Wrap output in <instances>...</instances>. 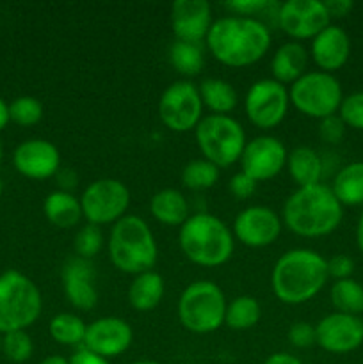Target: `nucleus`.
<instances>
[{"mask_svg":"<svg viewBox=\"0 0 363 364\" xmlns=\"http://www.w3.org/2000/svg\"><path fill=\"white\" fill-rule=\"evenodd\" d=\"M270 39V28L262 20L231 14L214 21L205 41L221 64L246 68L265 55Z\"/></svg>","mask_w":363,"mask_h":364,"instance_id":"f257e3e1","label":"nucleus"},{"mask_svg":"<svg viewBox=\"0 0 363 364\" xmlns=\"http://www.w3.org/2000/svg\"><path fill=\"white\" fill-rule=\"evenodd\" d=\"M330 279L327 259L312 249H290L274 263L270 287L278 301L298 306L312 301Z\"/></svg>","mask_w":363,"mask_h":364,"instance_id":"f03ea898","label":"nucleus"},{"mask_svg":"<svg viewBox=\"0 0 363 364\" xmlns=\"http://www.w3.org/2000/svg\"><path fill=\"white\" fill-rule=\"evenodd\" d=\"M344 219V206L324 183L298 187L283 205V224L302 238L333 233Z\"/></svg>","mask_w":363,"mask_h":364,"instance_id":"7ed1b4c3","label":"nucleus"},{"mask_svg":"<svg viewBox=\"0 0 363 364\" xmlns=\"http://www.w3.org/2000/svg\"><path fill=\"white\" fill-rule=\"evenodd\" d=\"M233 238L219 217L199 212L182 224L178 244L189 262L199 267H221L233 255Z\"/></svg>","mask_w":363,"mask_h":364,"instance_id":"20e7f679","label":"nucleus"},{"mask_svg":"<svg viewBox=\"0 0 363 364\" xmlns=\"http://www.w3.org/2000/svg\"><path fill=\"white\" fill-rule=\"evenodd\" d=\"M159 249L152 228L137 215H125L112 224L109 237V258L117 270L132 276L155 267Z\"/></svg>","mask_w":363,"mask_h":364,"instance_id":"39448f33","label":"nucleus"},{"mask_svg":"<svg viewBox=\"0 0 363 364\" xmlns=\"http://www.w3.org/2000/svg\"><path fill=\"white\" fill-rule=\"evenodd\" d=\"M226 297L214 281H194L178 299V318L194 334H210L221 329L226 316Z\"/></svg>","mask_w":363,"mask_h":364,"instance_id":"423d86ee","label":"nucleus"},{"mask_svg":"<svg viewBox=\"0 0 363 364\" xmlns=\"http://www.w3.org/2000/svg\"><path fill=\"white\" fill-rule=\"evenodd\" d=\"M41 294L34 281L18 270L0 276V333L25 331L41 315Z\"/></svg>","mask_w":363,"mask_h":364,"instance_id":"0eeeda50","label":"nucleus"},{"mask_svg":"<svg viewBox=\"0 0 363 364\" xmlns=\"http://www.w3.org/2000/svg\"><path fill=\"white\" fill-rule=\"evenodd\" d=\"M194 132L199 151L219 169L238 162L248 142L242 124L231 116L210 114L199 121Z\"/></svg>","mask_w":363,"mask_h":364,"instance_id":"6e6552de","label":"nucleus"},{"mask_svg":"<svg viewBox=\"0 0 363 364\" xmlns=\"http://www.w3.org/2000/svg\"><path fill=\"white\" fill-rule=\"evenodd\" d=\"M290 103L305 116L313 119L335 116L344 100L342 85L326 71H306L288 89Z\"/></svg>","mask_w":363,"mask_h":364,"instance_id":"1a4fd4ad","label":"nucleus"},{"mask_svg":"<svg viewBox=\"0 0 363 364\" xmlns=\"http://www.w3.org/2000/svg\"><path fill=\"white\" fill-rule=\"evenodd\" d=\"M82 215L89 224L105 226L116 224L127 215L130 206V191L127 185L114 178H102L84 188L80 198Z\"/></svg>","mask_w":363,"mask_h":364,"instance_id":"9d476101","label":"nucleus"},{"mask_svg":"<svg viewBox=\"0 0 363 364\" xmlns=\"http://www.w3.org/2000/svg\"><path fill=\"white\" fill-rule=\"evenodd\" d=\"M203 102L198 85L177 80L164 89L159 100L160 121L173 132H191L203 119Z\"/></svg>","mask_w":363,"mask_h":364,"instance_id":"9b49d317","label":"nucleus"},{"mask_svg":"<svg viewBox=\"0 0 363 364\" xmlns=\"http://www.w3.org/2000/svg\"><path fill=\"white\" fill-rule=\"evenodd\" d=\"M290 98L288 89L274 78L256 80L248 89L244 98V110L249 123L260 130L276 128L287 116Z\"/></svg>","mask_w":363,"mask_h":364,"instance_id":"f8f14e48","label":"nucleus"},{"mask_svg":"<svg viewBox=\"0 0 363 364\" xmlns=\"http://www.w3.org/2000/svg\"><path fill=\"white\" fill-rule=\"evenodd\" d=\"M327 25H331V18L320 0H287L280 6L278 27L294 41L313 39Z\"/></svg>","mask_w":363,"mask_h":364,"instance_id":"ddd939ff","label":"nucleus"},{"mask_svg":"<svg viewBox=\"0 0 363 364\" xmlns=\"http://www.w3.org/2000/svg\"><path fill=\"white\" fill-rule=\"evenodd\" d=\"M287 156L288 153L280 139L273 135H258L246 142L241 156L242 173L256 183L273 180L287 166Z\"/></svg>","mask_w":363,"mask_h":364,"instance_id":"4468645a","label":"nucleus"},{"mask_svg":"<svg viewBox=\"0 0 363 364\" xmlns=\"http://www.w3.org/2000/svg\"><path fill=\"white\" fill-rule=\"evenodd\" d=\"M281 217L267 206L255 205L242 210L233 220V237L246 247L260 249L274 244L281 235Z\"/></svg>","mask_w":363,"mask_h":364,"instance_id":"2eb2a0df","label":"nucleus"},{"mask_svg":"<svg viewBox=\"0 0 363 364\" xmlns=\"http://www.w3.org/2000/svg\"><path fill=\"white\" fill-rule=\"evenodd\" d=\"M317 345L331 354H347L363 343V320L345 313H330L315 326Z\"/></svg>","mask_w":363,"mask_h":364,"instance_id":"dca6fc26","label":"nucleus"},{"mask_svg":"<svg viewBox=\"0 0 363 364\" xmlns=\"http://www.w3.org/2000/svg\"><path fill=\"white\" fill-rule=\"evenodd\" d=\"M134 331L130 323L116 316H103L95 320L85 329L84 348L103 359L120 358L130 348Z\"/></svg>","mask_w":363,"mask_h":364,"instance_id":"f3484780","label":"nucleus"},{"mask_svg":"<svg viewBox=\"0 0 363 364\" xmlns=\"http://www.w3.org/2000/svg\"><path fill=\"white\" fill-rule=\"evenodd\" d=\"M14 167L23 176L32 180H46L59 173V149L45 139H31L14 149Z\"/></svg>","mask_w":363,"mask_h":364,"instance_id":"a211bd4d","label":"nucleus"},{"mask_svg":"<svg viewBox=\"0 0 363 364\" xmlns=\"http://www.w3.org/2000/svg\"><path fill=\"white\" fill-rule=\"evenodd\" d=\"M212 23V7L206 0H177L171 6V25L178 41L199 45Z\"/></svg>","mask_w":363,"mask_h":364,"instance_id":"6ab92c4d","label":"nucleus"},{"mask_svg":"<svg viewBox=\"0 0 363 364\" xmlns=\"http://www.w3.org/2000/svg\"><path fill=\"white\" fill-rule=\"evenodd\" d=\"M93 279H95V269L89 259L71 256L64 262L60 281H63L64 295L75 309L89 311L98 302V291L93 284Z\"/></svg>","mask_w":363,"mask_h":364,"instance_id":"aec40b11","label":"nucleus"},{"mask_svg":"<svg viewBox=\"0 0 363 364\" xmlns=\"http://www.w3.org/2000/svg\"><path fill=\"white\" fill-rule=\"evenodd\" d=\"M351 55V39L347 32L338 25H327L322 32L312 39L313 63L320 71H337L344 66Z\"/></svg>","mask_w":363,"mask_h":364,"instance_id":"412c9836","label":"nucleus"},{"mask_svg":"<svg viewBox=\"0 0 363 364\" xmlns=\"http://www.w3.org/2000/svg\"><path fill=\"white\" fill-rule=\"evenodd\" d=\"M306 66H308V52L298 41L283 43L274 52L273 60H270L273 78L283 85H292L298 78H301L306 73Z\"/></svg>","mask_w":363,"mask_h":364,"instance_id":"4be33fe9","label":"nucleus"},{"mask_svg":"<svg viewBox=\"0 0 363 364\" xmlns=\"http://www.w3.org/2000/svg\"><path fill=\"white\" fill-rule=\"evenodd\" d=\"M149 212L166 226H182L191 217L187 198L177 188H162L149 199Z\"/></svg>","mask_w":363,"mask_h":364,"instance_id":"5701e85b","label":"nucleus"},{"mask_svg":"<svg viewBox=\"0 0 363 364\" xmlns=\"http://www.w3.org/2000/svg\"><path fill=\"white\" fill-rule=\"evenodd\" d=\"M166 284L160 274L148 270L134 277L128 288V302L135 311H152L160 304Z\"/></svg>","mask_w":363,"mask_h":364,"instance_id":"b1692460","label":"nucleus"},{"mask_svg":"<svg viewBox=\"0 0 363 364\" xmlns=\"http://www.w3.org/2000/svg\"><path fill=\"white\" fill-rule=\"evenodd\" d=\"M288 174L299 187H310V185L320 183L322 178L324 164L319 153L308 146H299L292 149L287 156Z\"/></svg>","mask_w":363,"mask_h":364,"instance_id":"393cba45","label":"nucleus"},{"mask_svg":"<svg viewBox=\"0 0 363 364\" xmlns=\"http://www.w3.org/2000/svg\"><path fill=\"white\" fill-rule=\"evenodd\" d=\"M43 210H45L48 223L53 224L56 228H60V230L77 226L82 217H84L82 215L80 199L75 198L71 192L64 191L50 192L46 196Z\"/></svg>","mask_w":363,"mask_h":364,"instance_id":"a878e982","label":"nucleus"},{"mask_svg":"<svg viewBox=\"0 0 363 364\" xmlns=\"http://www.w3.org/2000/svg\"><path fill=\"white\" fill-rule=\"evenodd\" d=\"M199 96H201L203 107L212 114L228 116L237 107L238 96L233 85L223 78H205L198 85Z\"/></svg>","mask_w":363,"mask_h":364,"instance_id":"bb28decb","label":"nucleus"},{"mask_svg":"<svg viewBox=\"0 0 363 364\" xmlns=\"http://www.w3.org/2000/svg\"><path fill=\"white\" fill-rule=\"evenodd\" d=\"M331 191L342 206L363 205V162H352L342 167L335 176Z\"/></svg>","mask_w":363,"mask_h":364,"instance_id":"cd10ccee","label":"nucleus"},{"mask_svg":"<svg viewBox=\"0 0 363 364\" xmlns=\"http://www.w3.org/2000/svg\"><path fill=\"white\" fill-rule=\"evenodd\" d=\"M330 299L337 313L359 316L363 313V287L356 279L335 281L331 287Z\"/></svg>","mask_w":363,"mask_h":364,"instance_id":"c85d7f7f","label":"nucleus"},{"mask_svg":"<svg viewBox=\"0 0 363 364\" xmlns=\"http://www.w3.org/2000/svg\"><path fill=\"white\" fill-rule=\"evenodd\" d=\"M85 326L84 320L73 313H57L52 320H50V336L53 341L59 345H66V347H78L84 345L85 338Z\"/></svg>","mask_w":363,"mask_h":364,"instance_id":"c756f323","label":"nucleus"},{"mask_svg":"<svg viewBox=\"0 0 363 364\" xmlns=\"http://www.w3.org/2000/svg\"><path fill=\"white\" fill-rule=\"evenodd\" d=\"M260 315H262V308L258 301L251 295H241L226 306L224 323L231 331H248L258 323Z\"/></svg>","mask_w":363,"mask_h":364,"instance_id":"7c9ffc66","label":"nucleus"},{"mask_svg":"<svg viewBox=\"0 0 363 364\" xmlns=\"http://www.w3.org/2000/svg\"><path fill=\"white\" fill-rule=\"evenodd\" d=\"M169 63L178 73L185 75V77H196L198 73H201L205 55H203L199 45L177 39L169 48Z\"/></svg>","mask_w":363,"mask_h":364,"instance_id":"2f4dec72","label":"nucleus"},{"mask_svg":"<svg viewBox=\"0 0 363 364\" xmlns=\"http://www.w3.org/2000/svg\"><path fill=\"white\" fill-rule=\"evenodd\" d=\"M217 180H219V167L205 159L191 160L182 171V183L196 192L212 188Z\"/></svg>","mask_w":363,"mask_h":364,"instance_id":"473e14b6","label":"nucleus"},{"mask_svg":"<svg viewBox=\"0 0 363 364\" xmlns=\"http://www.w3.org/2000/svg\"><path fill=\"white\" fill-rule=\"evenodd\" d=\"M103 233L100 230V226H95V224H85L80 230L77 231L73 240V249L75 256L78 258H84L91 262V258H95L103 247Z\"/></svg>","mask_w":363,"mask_h":364,"instance_id":"72a5a7b5","label":"nucleus"},{"mask_svg":"<svg viewBox=\"0 0 363 364\" xmlns=\"http://www.w3.org/2000/svg\"><path fill=\"white\" fill-rule=\"evenodd\" d=\"M43 117V105L34 96H20L9 105V119L21 127H32Z\"/></svg>","mask_w":363,"mask_h":364,"instance_id":"f704fd0d","label":"nucleus"},{"mask_svg":"<svg viewBox=\"0 0 363 364\" xmlns=\"http://www.w3.org/2000/svg\"><path fill=\"white\" fill-rule=\"evenodd\" d=\"M2 352L9 361L25 363L31 359L34 345H32L31 336L25 331H13V333H7L4 336Z\"/></svg>","mask_w":363,"mask_h":364,"instance_id":"c9c22d12","label":"nucleus"},{"mask_svg":"<svg viewBox=\"0 0 363 364\" xmlns=\"http://www.w3.org/2000/svg\"><path fill=\"white\" fill-rule=\"evenodd\" d=\"M338 116L345 127L363 130V91L345 96L338 109Z\"/></svg>","mask_w":363,"mask_h":364,"instance_id":"e433bc0d","label":"nucleus"},{"mask_svg":"<svg viewBox=\"0 0 363 364\" xmlns=\"http://www.w3.org/2000/svg\"><path fill=\"white\" fill-rule=\"evenodd\" d=\"M288 341L295 348H308L312 345H317L315 326L308 322H295L288 329Z\"/></svg>","mask_w":363,"mask_h":364,"instance_id":"4c0bfd02","label":"nucleus"},{"mask_svg":"<svg viewBox=\"0 0 363 364\" xmlns=\"http://www.w3.org/2000/svg\"><path fill=\"white\" fill-rule=\"evenodd\" d=\"M319 135L324 142L327 144H338L345 135V124L340 119V116H330L320 119L319 124Z\"/></svg>","mask_w":363,"mask_h":364,"instance_id":"58836bf2","label":"nucleus"},{"mask_svg":"<svg viewBox=\"0 0 363 364\" xmlns=\"http://www.w3.org/2000/svg\"><path fill=\"white\" fill-rule=\"evenodd\" d=\"M352 272H354V262L347 255H337L327 259V274L335 281L349 279Z\"/></svg>","mask_w":363,"mask_h":364,"instance_id":"ea45409f","label":"nucleus"},{"mask_svg":"<svg viewBox=\"0 0 363 364\" xmlns=\"http://www.w3.org/2000/svg\"><path fill=\"white\" fill-rule=\"evenodd\" d=\"M228 187H230V192H231V196H233V198L249 199L253 194H255L256 181L251 180L248 174H244L241 171V173H237V174H233V176H231Z\"/></svg>","mask_w":363,"mask_h":364,"instance_id":"a19ab883","label":"nucleus"},{"mask_svg":"<svg viewBox=\"0 0 363 364\" xmlns=\"http://www.w3.org/2000/svg\"><path fill=\"white\" fill-rule=\"evenodd\" d=\"M269 0H231L226 2V7L233 11L235 16H246V18H255V14H260L265 9Z\"/></svg>","mask_w":363,"mask_h":364,"instance_id":"79ce46f5","label":"nucleus"},{"mask_svg":"<svg viewBox=\"0 0 363 364\" xmlns=\"http://www.w3.org/2000/svg\"><path fill=\"white\" fill-rule=\"evenodd\" d=\"M324 6L330 13V18H344L351 13L354 4H352V0H326Z\"/></svg>","mask_w":363,"mask_h":364,"instance_id":"37998d69","label":"nucleus"},{"mask_svg":"<svg viewBox=\"0 0 363 364\" xmlns=\"http://www.w3.org/2000/svg\"><path fill=\"white\" fill-rule=\"evenodd\" d=\"M70 364H110L109 359H103L100 355L93 354L88 348H78L73 355L70 358Z\"/></svg>","mask_w":363,"mask_h":364,"instance_id":"c03bdc74","label":"nucleus"},{"mask_svg":"<svg viewBox=\"0 0 363 364\" xmlns=\"http://www.w3.org/2000/svg\"><path fill=\"white\" fill-rule=\"evenodd\" d=\"M56 178H57V183H59L60 191L70 192V191H73L75 187H77L78 176H77V173H75L73 169L59 171V173L56 174Z\"/></svg>","mask_w":363,"mask_h":364,"instance_id":"a18cd8bd","label":"nucleus"},{"mask_svg":"<svg viewBox=\"0 0 363 364\" xmlns=\"http://www.w3.org/2000/svg\"><path fill=\"white\" fill-rule=\"evenodd\" d=\"M263 364H302V361L295 355L287 354V352H276V354L269 355Z\"/></svg>","mask_w":363,"mask_h":364,"instance_id":"49530a36","label":"nucleus"},{"mask_svg":"<svg viewBox=\"0 0 363 364\" xmlns=\"http://www.w3.org/2000/svg\"><path fill=\"white\" fill-rule=\"evenodd\" d=\"M9 121V105H6L2 98H0V130L7 124Z\"/></svg>","mask_w":363,"mask_h":364,"instance_id":"de8ad7c7","label":"nucleus"},{"mask_svg":"<svg viewBox=\"0 0 363 364\" xmlns=\"http://www.w3.org/2000/svg\"><path fill=\"white\" fill-rule=\"evenodd\" d=\"M356 242H358V249L363 255V212L358 219V226H356Z\"/></svg>","mask_w":363,"mask_h":364,"instance_id":"09e8293b","label":"nucleus"},{"mask_svg":"<svg viewBox=\"0 0 363 364\" xmlns=\"http://www.w3.org/2000/svg\"><path fill=\"white\" fill-rule=\"evenodd\" d=\"M39 364H70V359L63 358V355H48Z\"/></svg>","mask_w":363,"mask_h":364,"instance_id":"8fccbe9b","label":"nucleus"},{"mask_svg":"<svg viewBox=\"0 0 363 364\" xmlns=\"http://www.w3.org/2000/svg\"><path fill=\"white\" fill-rule=\"evenodd\" d=\"M132 364H162V363H157V361H135Z\"/></svg>","mask_w":363,"mask_h":364,"instance_id":"3c124183","label":"nucleus"},{"mask_svg":"<svg viewBox=\"0 0 363 364\" xmlns=\"http://www.w3.org/2000/svg\"><path fill=\"white\" fill-rule=\"evenodd\" d=\"M0 196H2V180H0Z\"/></svg>","mask_w":363,"mask_h":364,"instance_id":"603ef678","label":"nucleus"},{"mask_svg":"<svg viewBox=\"0 0 363 364\" xmlns=\"http://www.w3.org/2000/svg\"><path fill=\"white\" fill-rule=\"evenodd\" d=\"M0 160H2V144H0Z\"/></svg>","mask_w":363,"mask_h":364,"instance_id":"864d4df0","label":"nucleus"},{"mask_svg":"<svg viewBox=\"0 0 363 364\" xmlns=\"http://www.w3.org/2000/svg\"><path fill=\"white\" fill-rule=\"evenodd\" d=\"M0 352H2V338H0Z\"/></svg>","mask_w":363,"mask_h":364,"instance_id":"5fc2aeb1","label":"nucleus"}]
</instances>
